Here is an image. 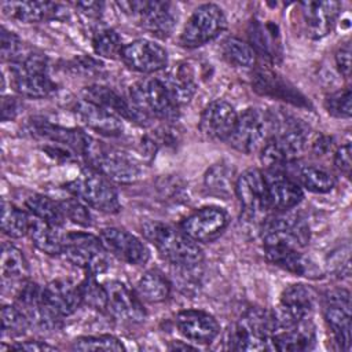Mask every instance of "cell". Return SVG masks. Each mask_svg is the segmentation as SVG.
Returning <instances> with one entry per match:
<instances>
[{
	"label": "cell",
	"mask_w": 352,
	"mask_h": 352,
	"mask_svg": "<svg viewBox=\"0 0 352 352\" xmlns=\"http://www.w3.org/2000/svg\"><path fill=\"white\" fill-rule=\"evenodd\" d=\"M1 56L4 60H10V63L22 56V41L6 28H1Z\"/></svg>",
	"instance_id": "obj_48"
},
{
	"label": "cell",
	"mask_w": 352,
	"mask_h": 352,
	"mask_svg": "<svg viewBox=\"0 0 352 352\" xmlns=\"http://www.w3.org/2000/svg\"><path fill=\"white\" fill-rule=\"evenodd\" d=\"M107 250L100 238L88 232H67L63 235L62 254L74 265L87 271V274H100L107 270Z\"/></svg>",
	"instance_id": "obj_8"
},
{
	"label": "cell",
	"mask_w": 352,
	"mask_h": 352,
	"mask_svg": "<svg viewBox=\"0 0 352 352\" xmlns=\"http://www.w3.org/2000/svg\"><path fill=\"white\" fill-rule=\"evenodd\" d=\"M84 99L95 104H99L116 116H122L131 121H135V111L129 102L122 99L116 91L103 85H91L82 91Z\"/></svg>",
	"instance_id": "obj_32"
},
{
	"label": "cell",
	"mask_w": 352,
	"mask_h": 352,
	"mask_svg": "<svg viewBox=\"0 0 352 352\" xmlns=\"http://www.w3.org/2000/svg\"><path fill=\"white\" fill-rule=\"evenodd\" d=\"M92 47L98 55L104 58H114L116 55H120L122 50L121 37L117 34L116 30L102 28L94 33Z\"/></svg>",
	"instance_id": "obj_43"
},
{
	"label": "cell",
	"mask_w": 352,
	"mask_h": 352,
	"mask_svg": "<svg viewBox=\"0 0 352 352\" xmlns=\"http://www.w3.org/2000/svg\"><path fill=\"white\" fill-rule=\"evenodd\" d=\"M1 10L6 15L26 23H36L56 16L60 6L48 1H4Z\"/></svg>",
	"instance_id": "obj_31"
},
{
	"label": "cell",
	"mask_w": 352,
	"mask_h": 352,
	"mask_svg": "<svg viewBox=\"0 0 352 352\" xmlns=\"http://www.w3.org/2000/svg\"><path fill=\"white\" fill-rule=\"evenodd\" d=\"M227 26L223 10L212 3L199 6L186 22L180 34V44L187 48L204 45L216 38Z\"/></svg>",
	"instance_id": "obj_10"
},
{
	"label": "cell",
	"mask_w": 352,
	"mask_h": 352,
	"mask_svg": "<svg viewBox=\"0 0 352 352\" xmlns=\"http://www.w3.org/2000/svg\"><path fill=\"white\" fill-rule=\"evenodd\" d=\"M315 340V326L309 318H305L289 327L275 330L271 345L276 351H307L314 346Z\"/></svg>",
	"instance_id": "obj_28"
},
{
	"label": "cell",
	"mask_w": 352,
	"mask_h": 352,
	"mask_svg": "<svg viewBox=\"0 0 352 352\" xmlns=\"http://www.w3.org/2000/svg\"><path fill=\"white\" fill-rule=\"evenodd\" d=\"M29 235H30L33 245L38 250H41L50 256L62 254L63 235H60L58 232V227L34 217L30 221Z\"/></svg>",
	"instance_id": "obj_34"
},
{
	"label": "cell",
	"mask_w": 352,
	"mask_h": 352,
	"mask_svg": "<svg viewBox=\"0 0 352 352\" xmlns=\"http://www.w3.org/2000/svg\"><path fill=\"white\" fill-rule=\"evenodd\" d=\"M138 296L147 302H162L170 294L169 280L158 271L150 270L138 282Z\"/></svg>",
	"instance_id": "obj_37"
},
{
	"label": "cell",
	"mask_w": 352,
	"mask_h": 352,
	"mask_svg": "<svg viewBox=\"0 0 352 352\" xmlns=\"http://www.w3.org/2000/svg\"><path fill=\"white\" fill-rule=\"evenodd\" d=\"M265 175L268 206L272 210L283 212L294 208L304 198L301 187L276 169H270Z\"/></svg>",
	"instance_id": "obj_23"
},
{
	"label": "cell",
	"mask_w": 352,
	"mask_h": 352,
	"mask_svg": "<svg viewBox=\"0 0 352 352\" xmlns=\"http://www.w3.org/2000/svg\"><path fill=\"white\" fill-rule=\"evenodd\" d=\"M21 109V103L15 98H3L1 102V117L3 121L14 118Z\"/></svg>",
	"instance_id": "obj_52"
},
{
	"label": "cell",
	"mask_w": 352,
	"mask_h": 352,
	"mask_svg": "<svg viewBox=\"0 0 352 352\" xmlns=\"http://www.w3.org/2000/svg\"><path fill=\"white\" fill-rule=\"evenodd\" d=\"M331 147V139L327 138V136H322L320 139H318L315 143H314V151L319 155L324 154L329 148Z\"/></svg>",
	"instance_id": "obj_53"
},
{
	"label": "cell",
	"mask_w": 352,
	"mask_h": 352,
	"mask_svg": "<svg viewBox=\"0 0 352 352\" xmlns=\"http://www.w3.org/2000/svg\"><path fill=\"white\" fill-rule=\"evenodd\" d=\"M89 168L98 170L109 180L117 183H133L143 176L140 162L129 153L103 142L89 139L82 154Z\"/></svg>",
	"instance_id": "obj_3"
},
{
	"label": "cell",
	"mask_w": 352,
	"mask_h": 352,
	"mask_svg": "<svg viewBox=\"0 0 352 352\" xmlns=\"http://www.w3.org/2000/svg\"><path fill=\"white\" fill-rule=\"evenodd\" d=\"M142 232L160 254L175 265L192 268L202 261V249L182 230L160 221H147L143 224Z\"/></svg>",
	"instance_id": "obj_2"
},
{
	"label": "cell",
	"mask_w": 352,
	"mask_h": 352,
	"mask_svg": "<svg viewBox=\"0 0 352 352\" xmlns=\"http://www.w3.org/2000/svg\"><path fill=\"white\" fill-rule=\"evenodd\" d=\"M120 7L126 8L135 15L143 29L150 32L153 36L166 38L170 36L176 26L177 15L176 8L168 1H129L120 3Z\"/></svg>",
	"instance_id": "obj_12"
},
{
	"label": "cell",
	"mask_w": 352,
	"mask_h": 352,
	"mask_svg": "<svg viewBox=\"0 0 352 352\" xmlns=\"http://www.w3.org/2000/svg\"><path fill=\"white\" fill-rule=\"evenodd\" d=\"M175 322L182 336L195 344H210L220 333V324L214 316L199 309L180 311Z\"/></svg>",
	"instance_id": "obj_20"
},
{
	"label": "cell",
	"mask_w": 352,
	"mask_h": 352,
	"mask_svg": "<svg viewBox=\"0 0 352 352\" xmlns=\"http://www.w3.org/2000/svg\"><path fill=\"white\" fill-rule=\"evenodd\" d=\"M66 188L77 199L99 212L117 213L121 209L118 194L110 180L92 168L84 169L66 184Z\"/></svg>",
	"instance_id": "obj_7"
},
{
	"label": "cell",
	"mask_w": 352,
	"mask_h": 352,
	"mask_svg": "<svg viewBox=\"0 0 352 352\" xmlns=\"http://www.w3.org/2000/svg\"><path fill=\"white\" fill-rule=\"evenodd\" d=\"M221 54L230 65L236 67H252L256 63V52L253 48L235 37L223 41Z\"/></svg>",
	"instance_id": "obj_41"
},
{
	"label": "cell",
	"mask_w": 352,
	"mask_h": 352,
	"mask_svg": "<svg viewBox=\"0 0 352 352\" xmlns=\"http://www.w3.org/2000/svg\"><path fill=\"white\" fill-rule=\"evenodd\" d=\"M228 226V214L217 206H205L187 216L180 230L195 242H212Z\"/></svg>",
	"instance_id": "obj_14"
},
{
	"label": "cell",
	"mask_w": 352,
	"mask_h": 352,
	"mask_svg": "<svg viewBox=\"0 0 352 352\" xmlns=\"http://www.w3.org/2000/svg\"><path fill=\"white\" fill-rule=\"evenodd\" d=\"M28 132L36 138L51 140L54 143L66 146L67 148L74 150L81 155L84 154L85 147L91 139V136H88L81 129L63 128L47 121H36V120L29 122Z\"/></svg>",
	"instance_id": "obj_27"
},
{
	"label": "cell",
	"mask_w": 352,
	"mask_h": 352,
	"mask_svg": "<svg viewBox=\"0 0 352 352\" xmlns=\"http://www.w3.org/2000/svg\"><path fill=\"white\" fill-rule=\"evenodd\" d=\"M82 304L99 311H107V293L106 287L99 285L95 275L88 274L87 278L78 285Z\"/></svg>",
	"instance_id": "obj_42"
},
{
	"label": "cell",
	"mask_w": 352,
	"mask_h": 352,
	"mask_svg": "<svg viewBox=\"0 0 352 352\" xmlns=\"http://www.w3.org/2000/svg\"><path fill=\"white\" fill-rule=\"evenodd\" d=\"M338 1H304L300 4L302 25L311 38L329 34L340 12Z\"/></svg>",
	"instance_id": "obj_22"
},
{
	"label": "cell",
	"mask_w": 352,
	"mask_h": 352,
	"mask_svg": "<svg viewBox=\"0 0 352 352\" xmlns=\"http://www.w3.org/2000/svg\"><path fill=\"white\" fill-rule=\"evenodd\" d=\"M270 136L261 146L260 160L268 169L279 170L304 150L308 126L297 117L285 111H270Z\"/></svg>",
	"instance_id": "obj_1"
},
{
	"label": "cell",
	"mask_w": 352,
	"mask_h": 352,
	"mask_svg": "<svg viewBox=\"0 0 352 352\" xmlns=\"http://www.w3.org/2000/svg\"><path fill=\"white\" fill-rule=\"evenodd\" d=\"M274 333L272 312L261 308H249L235 323L230 336V348L235 351L272 349Z\"/></svg>",
	"instance_id": "obj_5"
},
{
	"label": "cell",
	"mask_w": 352,
	"mask_h": 352,
	"mask_svg": "<svg viewBox=\"0 0 352 352\" xmlns=\"http://www.w3.org/2000/svg\"><path fill=\"white\" fill-rule=\"evenodd\" d=\"M76 351H124L122 342L109 334L102 336H85L78 337L73 341L72 345Z\"/></svg>",
	"instance_id": "obj_45"
},
{
	"label": "cell",
	"mask_w": 352,
	"mask_h": 352,
	"mask_svg": "<svg viewBox=\"0 0 352 352\" xmlns=\"http://www.w3.org/2000/svg\"><path fill=\"white\" fill-rule=\"evenodd\" d=\"M301 249L287 248V246H264L265 257L270 263L276 267H280L294 275L318 278L320 270L301 252Z\"/></svg>",
	"instance_id": "obj_29"
},
{
	"label": "cell",
	"mask_w": 352,
	"mask_h": 352,
	"mask_svg": "<svg viewBox=\"0 0 352 352\" xmlns=\"http://www.w3.org/2000/svg\"><path fill=\"white\" fill-rule=\"evenodd\" d=\"M314 300L312 290L304 285H292L285 289L278 307L272 312L274 331L309 318L314 309Z\"/></svg>",
	"instance_id": "obj_13"
},
{
	"label": "cell",
	"mask_w": 352,
	"mask_h": 352,
	"mask_svg": "<svg viewBox=\"0 0 352 352\" xmlns=\"http://www.w3.org/2000/svg\"><path fill=\"white\" fill-rule=\"evenodd\" d=\"M351 143L346 142L345 144H342L337 151H336V155H334V164L337 166V169L340 172H342L344 175L349 176L351 173V166H352V161H351Z\"/></svg>",
	"instance_id": "obj_49"
},
{
	"label": "cell",
	"mask_w": 352,
	"mask_h": 352,
	"mask_svg": "<svg viewBox=\"0 0 352 352\" xmlns=\"http://www.w3.org/2000/svg\"><path fill=\"white\" fill-rule=\"evenodd\" d=\"M73 111L84 125L95 132L106 136H117L122 132V122L118 116L89 100H77Z\"/></svg>",
	"instance_id": "obj_26"
},
{
	"label": "cell",
	"mask_w": 352,
	"mask_h": 352,
	"mask_svg": "<svg viewBox=\"0 0 352 352\" xmlns=\"http://www.w3.org/2000/svg\"><path fill=\"white\" fill-rule=\"evenodd\" d=\"M129 103L135 111V122L147 125L154 118L173 121L179 107L169 98L160 78H144L129 88Z\"/></svg>",
	"instance_id": "obj_4"
},
{
	"label": "cell",
	"mask_w": 352,
	"mask_h": 352,
	"mask_svg": "<svg viewBox=\"0 0 352 352\" xmlns=\"http://www.w3.org/2000/svg\"><path fill=\"white\" fill-rule=\"evenodd\" d=\"M205 187L208 192L214 197L230 198L232 191H235L232 166L226 162L212 165L205 173Z\"/></svg>",
	"instance_id": "obj_35"
},
{
	"label": "cell",
	"mask_w": 352,
	"mask_h": 352,
	"mask_svg": "<svg viewBox=\"0 0 352 352\" xmlns=\"http://www.w3.org/2000/svg\"><path fill=\"white\" fill-rule=\"evenodd\" d=\"M10 351H26V352H43V351H55L56 348L48 345L43 341H25L14 344L8 348Z\"/></svg>",
	"instance_id": "obj_51"
},
{
	"label": "cell",
	"mask_w": 352,
	"mask_h": 352,
	"mask_svg": "<svg viewBox=\"0 0 352 352\" xmlns=\"http://www.w3.org/2000/svg\"><path fill=\"white\" fill-rule=\"evenodd\" d=\"M28 316L16 305H4L1 308V329L8 336H22L29 329Z\"/></svg>",
	"instance_id": "obj_44"
},
{
	"label": "cell",
	"mask_w": 352,
	"mask_h": 352,
	"mask_svg": "<svg viewBox=\"0 0 352 352\" xmlns=\"http://www.w3.org/2000/svg\"><path fill=\"white\" fill-rule=\"evenodd\" d=\"M172 349H192L190 345H182V344H175Z\"/></svg>",
	"instance_id": "obj_54"
},
{
	"label": "cell",
	"mask_w": 352,
	"mask_h": 352,
	"mask_svg": "<svg viewBox=\"0 0 352 352\" xmlns=\"http://www.w3.org/2000/svg\"><path fill=\"white\" fill-rule=\"evenodd\" d=\"M43 302L56 318L62 319L77 311L82 304L78 286L62 279L50 282L43 287Z\"/></svg>",
	"instance_id": "obj_24"
},
{
	"label": "cell",
	"mask_w": 352,
	"mask_h": 352,
	"mask_svg": "<svg viewBox=\"0 0 352 352\" xmlns=\"http://www.w3.org/2000/svg\"><path fill=\"white\" fill-rule=\"evenodd\" d=\"M99 238L106 250L118 260L132 265H142L148 260L150 254L144 243L122 228H103Z\"/></svg>",
	"instance_id": "obj_18"
},
{
	"label": "cell",
	"mask_w": 352,
	"mask_h": 352,
	"mask_svg": "<svg viewBox=\"0 0 352 352\" xmlns=\"http://www.w3.org/2000/svg\"><path fill=\"white\" fill-rule=\"evenodd\" d=\"M270 111L250 107L238 116L227 142L238 151L253 153L265 143L270 136Z\"/></svg>",
	"instance_id": "obj_11"
},
{
	"label": "cell",
	"mask_w": 352,
	"mask_h": 352,
	"mask_svg": "<svg viewBox=\"0 0 352 352\" xmlns=\"http://www.w3.org/2000/svg\"><path fill=\"white\" fill-rule=\"evenodd\" d=\"M120 56L128 67L140 73H154L165 69L168 65L166 51L160 44L146 38L125 44Z\"/></svg>",
	"instance_id": "obj_17"
},
{
	"label": "cell",
	"mask_w": 352,
	"mask_h": 352,
	"mask_svg": "<svg viewBox=\"0 0 352 352\" xmlns=\"http://www.w3.org/2000/svg\"><path fill=\"white\" fill-rule=\"evenodd\" d=\"M25 204H26V208L29 209V212L34 217H37L43 221H47L55 227L62 226V223L65 220V214H63V210H62L59 202H55L45 195L34 194V195H30L29 198H26Z\"/></svg>",
	"instance_id": "obj_38"
},
{
	"label": "cell",
	"mask_w": 352,
	"mask_h": 352,
	"mask_svg": "<svg viewBox=\"0 0 352 352\" xmlns=\"http://www.w3.org/2000/svg\"><path fill=\"white\" fill-rule=\"evenodd\" d=\"M336 63H337L340 73L344 77H349V72H351V45H349V43H345L344 45H341L338 48V51L336 52Z\"/></svg>",
	"instance_id": "obj_50"
},
{
	"label": "cell",
	"mask_w": 352,
	"mask_h": 352,
	"mask_svg": "<svg viewBox=\"0 0 352 352\" xmlns=\"http://www.w3.org/2000/svg\"><path fill=\"white\" fill-rule=\"evenodd\" d=\"M254 91L261 95L276 98L298 107H308L307 98L289 81L271 70H257L252 80Z\"/></svg>",
	"instance_id": "obj_25"
},
{
	"label": "cell",
	"mask_w": 352,
	"mask_h": 352,
	"mask_svg": "<svg viewBox=\"0 0 352 352\" xmlns=\"http://www.w3.org/2000/svg\"><path fill=\"white\" fill-rule=\"evenodd\" d=\"M324 318L331 333L344 351L351 349V296L345 289H337L326 294Z\"/></svg>",
	"instance_id": "obj_15"
},
{
	"label": "cell",
	"mask_w": 352,
	"mask_h": 352,
	"mask_svg": "<svg viewBox=\"0 0 352 352\" xmlns=\"http://www.w3.org/2000/svg\"><path fill=\"white\" fill-rule=\"evenodd\" d=\"M59 204H60V208L63 210L65 217H67L73 223H76L78 226H82V227H89L92 224L91 213L88 212L85 204L81 202L80 199L70 198V199L62 201Z\"/></svg>",
	"instance_id": "obj_46"
},
{
	"label": "cell",
	"mask_w": 352,
	"mask_h": 352,
	"mask_svg": "<svg viewBox=\"0 0 352 352\" xmlns=\"http://www.w3.org/2000/svg\"><path fill=\"white\" fill-rule=\"evenodd\" d=\"M0 268L4 279H21L29 274V265L25 256L11 243H4L1 248Z\"/></svg>",
	"instance_id": "obj_40"
},
{
	"label": "cell",
	"mask_w": 352,
	"mask_h": 352,
	"mask_svg": "<svg viewBox=\"0 0 352 352\" xmlns=\"http://www.w3.org/2000/svg\"><path fill=\"white\" fill-rule=\"evenodd\" d=\"M294 177L298 186L312 192H329L336 186V177L323 168L314 165H300L294 169Z\"/></svg>",
	"instance_id": "obj_36"
},
{
	"label": "cell",
	"mask_w": 352,
	"mask_h": 352,
	"mask_svg": "<svg viewBox=\"0 0 352 352\" xmlns=\"http://www.w3.org/2000/svg\"><path fill=\"white\" fill-rule=\"evenodd\" d=\"M160 81L177 107L188 103L197 91L194 72L188 63L175 65L160 78Z\"/></svg>",
	"instance_id": "obj_30"
},
{
	"label": "cell",
	"mask_w": 352,
	"mask_h": 352,
	"mask_svg": "<svg viewBox=\"0 0 352 352\" xmlns=\"http://www.w3.org/2000/svg\"><path fill=\"white\" fill-rule=\"evenodd\" d=\"M30 219L26 212L14 206L12 204L3 201L1 204V230L11 238H21L29 234Z\"/></svg>",
	"instance_id": "obj_39"
},
{
	"label": "cell",
	"mask_w": 352,
	"mask_h": 352,
	"mask_svg": "<svg viewBox=\"0 0 352 352\" xmlns=\"http://www.w3.org/2000/svg\"><path fill=\"white\" fill-rule=\"evenodd\" d=\"M261 239L264 246L302 249L309 241V228L301 217L283 210L264 220Z\"/></svg>",
	"instance_id": "obj_9"
},
{
	"label": "cell",
	"mask_w": 352,
	"mask_h": 352,
	"mask_svg": "<svg viewBox=\"0 0 352 352\" xmlns=\"http://www.w3.org/2000/svg\"><path fill=\"white\" fill-rule=\"evenodd\" d=\"M236 113L226 100L209 103L201 114L199 131L209 139L227 140L235 126Z\"/></svg>",
	"instance_id": "obj_21"
},
{
	"label": "cell",
	"mask_w": 352,
	"mask_h": 352,
	"mask_svg": "<svg viewBox=\"0 0 352 352\" xmlns=\"http://www.w3.org/2000/svg\"><path fill=\"white\" fill-rule=\"evenodd\" d=\"M104 287L107 293V311L114 318L132 323L144 320L146 311L140 300L124 282L110 280Z\"/></svg>",
	"instance_id": "obj_19"
},
{
	"label": "cell",
	"mask_w": 352,
	"mask_h": 352,
	"mask_svg": "<svg viewBox=\"0 0 352 352\" xmlns=\"http://www.w3.org/2000/svg\"><path fill=\"white\" fill-rule=\"evenodd\" d=\"M327 111L338 118H349L351 117V89L344 88L331 94L326 99Z\"/></svg>",
	"instance_id": "obj_47"
},
{
	"label": "cell",
	"mask_w": 352,
	"mask_h": 352,
	"mask_svg": "<svg viewBox=\"0 0 352 352\" xmlns=\"http://www.w3.org/2000/svg\"><path fill=\"white\" fill-rule=\"evenodd\" d=\"M235 194L245 212L250 216H258L270 210L265 175L257 168L246 169L238 176Z\"/></svg>",
	"instance_id": "obj_16"
},
{
	"label": "cell",
	"mask_w": 352,
	"mask_h": 352,
	"mask_svg": "<svg viewBox=\"0 0 352 352\" xmlns=\"http://www.w3.org/2000/svg\"><path fill=\"white\" fill-rule=\"evenodd\" d=\"M12 85L26 98H45L55 91V82L48 74V63L41 54H25L11 63Z\"/></svg>",
	"instance_id": "obj_6"
},
{
	"label": "cell",
	"mask_w": 352,
	"mask_h": 352,
	"mask_svg": "<svg viewBox=\"0 0 352 352\" xmlns=\"http://www.w3.org/2000/svg\"><path fill=\"white\" fill-rule=\"evenodd\" d=\"M276 26L274 25H263L258 21H253L250 23L249 29V38L252 43L253 51L258 52L261 56L276 60V58L280 56V41H279V33L275 32Z\"/></svg>",
	"instance_id": "obj_33"
}]
</instances>
